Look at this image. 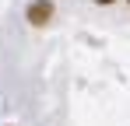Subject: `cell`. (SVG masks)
Listing matches in <instances>:
<instances>
[{"mask_svg":"<svg viewBox=\"0 0 130 126\" xmlns=\"http://www.w3.org/2000/svg\"><path fill=\"white\" fill-rule=\"evenodd\" d=\"M95 4H112V0H95Z\"/></svg>","mask_w":130,"mask_h":126,"instance_id":"2","label":"cell"},{"mask_svg":"<svg viewBox=\"0 0 130 126\" xmlns=\"http://www.w3.org/2000/svg\"><path fill=\"white\" fill-rule=\"evenodd\" d=\"M49 18H53V4H49V0H35V4L28 7V21H32V25H46Z\"/></svg>","mask_w":130,"mask_h":126,"instance_id":"1","label":"cell"}]
</instances>
